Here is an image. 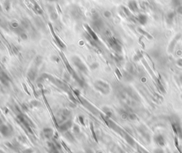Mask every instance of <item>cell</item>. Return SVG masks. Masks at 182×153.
Masks as SVG:
<instances>
[{"label":"cell","instance_id":"cell-1","mask_svg":"<svg viewBox=\"0 0 182 153\" xmlns=\"http://www.w3.org/2000/svg\"><path fill=\"white\" fill-rule=\"evenodd\" d=\"M94 85L98 91L104 95H107L110 93V86L107 83L102 81H96L94 83Z\"/></svg>","mask_w":182,"mask_h":153},{"label":"cell","instance_id":"cell-11","mask_svg":"<svg viewBox=\"0 0 182 153\" xmlns=\"http://www.w3.org/2000/svg\"><path fill=\"white\" fill-rule=\"evenodd\" d=\"M34 10L35 11V12H36L37 14H43V11H42V9H41V7H40L38 4H34Z\"/></svg>","mask_w":182,"mask_h":153},{"label":"cell","instance_id":"cell-16","mask_svg":"<svg viewBox=\"0 0 182 153\" xmlns=\"http://www.w3.org/2000/svg\"><path fill=\"white\" fill-rule=\"evenodd\" d=\"M177 64L179 66H182V59H179L177 61Z\"/></svg>","mask_w":182,"mask_h":153},{"label":"cell","instance_id":"cell-14","mask_svg":"<svg viewBox=\"0 0 182 153\" xmlns=\"http://www.w3.org/2000/svg\"><path fill=\"white\" fill-rule=\"evenodd\" d=\"M104 16L106 18H110L112 16V14H111V12H109V11H105V12H104Z\"/></svg>","mask_w":182,"mask_h":153},{"label":"cell","instance_id":"cell-3","mask_svg":"<svg viewBox=\"0 0 182 153\" xmlns=\"http://www.w3.org/2000/svg\"><path fill=\"white\" fill-rule=\"evenodd\" d=\"M109 44L114 51H121V46L115 38H110L109 39Z\"/></svg>","mask_w":182,"mask_h":153},{"label":"cell","instance_id":"cell-18","mask_svg":"<svg viewBox=\"0 0 182 153\" xmlns=\"http://www.w3.org/2000/svg\"><path fill=\"white\" fill-rule=\"evenodd\" d=\"M48 1H56L57 0H48Z\"/></svg>","mask_w":182,"mask_h":153},{"label":"cell","instance_id":"cell-13","mask_svg":"<svg viewBox=\"0 0 182 153\" xmlns=\"http://www.w3.org/2000/svg\"><path fill=\"white\" fill-rule=\"evenodd\" d=\"M11 25V26H12V28H14V29H19V24H18L17 22H12Z\"/></svg>","mask_w":182,"mask_h":153},{"label":"cell","instance_id":"cell-19","mask_svg":"<svg viewBox=\"0 0 182 153\" xmlns=\"http://www.w3.org/2000/svg\"><path fill=\"white\" fill-rule=\"evenodd\" d=\"M1 40H0V46H1Z\"/></svg>","mask_w":182,"mask_h":153},{"label":"cell","instance_id":"cell-7","mask_svg":"<svg viewBox=\"0 0 182 153\" xmlns=\"http://www.w3.org/2000/svg\"><path fill=\"white\" fill-rule=\"evenodd\" d=\"M154 140L155 142L161 146H164L165 145V140L164 138V137L161 135H157L154 137Z\"/></svg>","mask_w":182,"mask_h":153},{"label":"cell","instance_id":"cell-8","mask_svg":"<svg viewBox=\"0 0 182 153\" xmlns=\"http://www.w3.org/2000/svg\"><path fill=\"white\" fill-rule=\"evenodd\" d=\"M137 20L141 24H146L147 23L148 18L145 14H141L137 16Z\"/></svg>","mask_w":182,"mask_h":153},{"label":"cell","instance_id":"cell-5","mask_svg":"<svg viewBox=\"0 0 182 153\" xmlns=\"http://www.w3.org/2000/svg\"><path fill=\"white\" fill-rule=\"evenodd\" d=\"M85 28H86V30H87V31H88V34L90 35L91 38H92L93 41H98V38L97 35L95 34L94 30H93L92 29H91L88 25H85Z\"/></svg>","mask_w":182,"mask_h":153},{"label":"cell","instance_id":"cell-9","mask_svg":"<svg viewBox=\"0 0 182 153\" xmlns=\"http://www.w3.org/2000/svg\"><path fill=\"white\" fill-rule=\"evenodd\" d=\"M11 131V130L9 129V128L8 126H7V125H1V126H0V132L3 135H9V133H10Z\"/></svg>","mask_w":182,"mask_h":153},{"label":"cell","instance_id":"cell-17","mask_svg":"<svg viewBox=\"0 0 182 153\" xmlns=\"http://www.w3.org/2000/svg\"><path fill=\"white\" fill-rule=\"evenodd\" d=\"M154 153H164L161 150H159V149H158V150H156L155 151H154Z\"/></svg>","mask_w":182,"mask_h":153},{"label":"cell","instance_id":"cell-4","mask_svg":"<svg viewBox=\"0 0 182 153\" xmlns=\"http://www.w3.org/2000/svg\"><path fill=\"white\" fill-rule=\"evenodd\" d=\"M0 81L4 85H8L9 83V78L5 72L2 71L1 69L0 70Z\"/></svg>","mask_w":182,"mask_h":153},{"label":"cell","instance_id":"cell-10","mask_svg":"<svg viewBox=\"0 0 182 153\" xmlns=\"http://www.w3.org/2000/svg\"><path fill=\"white\" fill-rule=\"evenodd\" d=\"M125 139H126L127 142L129 145H135V141H134V140H133L129 135H128L127 134H125Z\"/></svg>","mask_w":182,"mask_h":153},{"label":"cell","instance_id":"cell-6","mask_svg":"<svg viewBox=\"0 0 182 153\" xmlns=\"http://www.w3.org/2000/svg\"><path fill=\"white\" fill-rule=\"evenodd\" d=\"M128 6L129 8L131 11L132 12H136L138 9V7H137V3L136 2V1L135 0H130L128 3Z\"/></svg>","mask_w":182,"mask_h":153},{"label":"cell","instance_id":"cell-2","mask_svg":"<svg viewBox=\"0 0 182 153\" xmlns=\"http://www.w3.org/2000/svg\"><path fill=\"white\" fill-rule=\"evenodd\" d=\"M72 62L74 64V66L79 70L80 71L84 73H87V67L85 66V65L84 64V63L81 61V59H80L78 56H73L72 58Z\"/></svg>","mask_w":182,"mask_h":153},{"label":"cell","instance_id":"cell-12","mask_svg":"<svg viewBox=\"0 0 182 153\" xmlns=\"http://www.w3.org/2000/svg\"><path fill=\"white\" fill-rule=\"evenodd\" d=\"M175 15H176V13H175V12H170L168 14V15H167V19L171 22V21L174 19V18L175 17Z\"/></svg>","mask_w":182,"mask_h":153},{"label":"cell","instance_id":"cell-15","mask_svg":"<svg viewBox=\"0 0 182 153\" xmlns=\"http://www.w3.org/2000/svg\"><path fill=\"white\" fill-rule=\"evenodd\" d=\"M176 12H177L178 14H182V5H181V6H178L177 9H176Z\"/></svg>","mask_w":182,"mask_h":153}]
</instances>
